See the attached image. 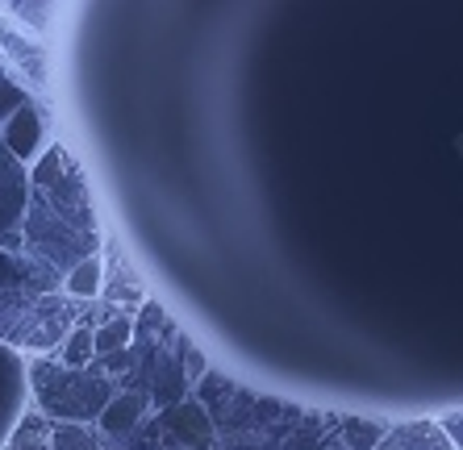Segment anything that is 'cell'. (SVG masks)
Returning <instances> with one entry per match:
<instances>
[{"label":"cell","mask_w":463,"mask_h":450,"mask_svg":"<svg viewBox=\"0 0 463 450\" xmlns=\"http://www.w3.org/2000/svg\"><path fill=\"white\" fill-rule=\"evenodd\" d=\"M22 408H25V367L9 346H0V442L13 434Z\"/></svg>","instance_id":"obj_1"},{"label":"cell","mask_w":463,"mask_h":450,"mask_svg":"<svg viewBox=\"0 0 463 450\" xmlns=\"http://www.w3.org/2000/svg\"><path fill=\"white\" fill-rule=\"evenodd\" d=\"M0 134H5V146H9L13 159H22V163H38V155H43V117H38V108L25 100L17 113H13L5 126H0Z\"/></svg>","instance_id":"obj_2"},{"label":"cell","mask_w":463,"mask_h":450,"mask_svg":"<svg viewBox=\"0 0 463 450\" xmlns=\"http://www.w3.org/2000/svg\"><path fill=\"white\" fill-rule=\"evenodd\" d=\"M376 450H455V446L447 442L439 421H405V426L388 429Z\"/></svg>","instance_id":"obj_3"},{"label":"cell","mask_w":463,"mask_h":450,"mask_svg":"<svg viewBox=\"0 0 463 450\" xmlns=\"http://www.w3.org/2000/svg\"><path fill=\"white\" fill-rule=\"evenodd\" d=\"M63 288H67V296H76V300H97L100 288H105V263H100V255L80 258L76 267L67 271Z\"/></svg>","instance_id":"obj_4"},{"label":"cell","mask_w":463,"mask_h":450,"mask_svg":"<svg viewBox=\"0 0 463 450\" xmlns=\"http://www.w3.org/2000/svg\"><path fill=\"white\" fill-rule=\"evenodd\" d=\"M142 397L138 392H121V397H109V405L100 408V426L109 429V434H126V429H134L142 421Z\"/></svg>","instance_id":"obj_5"},{"label":"cell","mask_w":463,"mask_h":450,"mask_svg":"<svg viewBox=\"0 0 463 450\" xmlns=\"http://www.w3.org/2000/svg\"><path fill=\"white\" fill-rule=\"evenodd\" d=\"M129 338H134V322H129V317H109L105 325H97V330H92V346H97V354L126 351Z\"/></svg>","instance_id":"obj_6"},{"label":"cell","mask_w":463,"mask_h":450,"mask_svg":"<svg viewBox=\"0 0 463 450\" xmlns=\"http://www.w3.org/2000/svg\"><path fill=\"white\" fill-rule=\"evenodd\" d=\"M59 359H63L71 371H84V367L97 359V346H92V330H88V325H76V330L63 338V351H59Z\"/></svg>","instance_id":"obj_7"},{"label":"cell","mask_w":463,"mask_h":450,"mask_svg":"<svg viewBox=\"0 0 463 450\" xmlns=\"http://www.w3.org/2000/svg\"><path fill=\"white\" fill-rule=\"evenodd\" d=\"M25 100H30V97H25V88L17 84L9 71H0V126H5V121H9L13 113L25 105Z\"/></svg>","instance_id":"obj_8"},{"label":"cell","mask_w":463,"mask_h":450,"mask_svg":"<svg viewBox=\"0 0 463 450\" xmlns=\"http://www.w3.org/2000/svg\"><path fill=\"white\" fill-rule=\"evenodd\" d=\"M439 421V429L447 434V442H451L455 450H463V408H455V413H442V417H434Z\"/></svg>","instance_id":"obj_9"},{"label":"cell","mask_w":463,"mask_h":450,"mask_svg":"<svg viewBox=\"0 0 463 450\" xmlns=\"http://www.w3.org/2000/svg\"><path fill=\"white\" fill-rule=\"evenodd\" d=\"M201 375H205V354L196 351V346H188V380H201Z\"/></svg>","instance_id":"obj_10"},{"label":"cell","mask_w":463,"mask_h":450,"mask_svg":"<svg viewBox=\"0 0 463 450\" xmlns=\"http://www.w3.org/2000/svg\"><path fill=\"white\" fill-rule=\"evenodd\" d=\"M84 438H71V434H59V450H84Z\"/></svg>","instance_id":"obj_11"}]
</instances>
